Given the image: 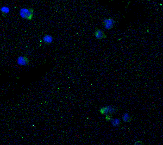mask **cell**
I'll use <instances>...</instances> for the list:
<instances>
[{
  "instance_id": "obj_1",
  "label": "cell",
  "mask_w": 163,
  "mask_h": 145,
  "mask_svg": "<svg viewBox=\"0 0 163 145\" xmlns=\"http://www.w3.org/2000/svg\"><path fill=\"white\" fill-rule=\"evenodd\" d=\"M19 14L24 19L32 20L34 16V9L33 8H23L20 10Z\"/></svg>"
},
{
  "instance_id": "obj_2",
  "label": "cell",
  "mask_w": 163,
  "mask_h": 145,
  "mask_svg": "<svg viewBox=\"0 0 163 145\" xmlns=\"http://www.w3.org/2000/svg\"><path fill=\"white\" fill-rule=\"evenodd\" d=\"M116 112V109L111 106H107V107H102L100 110V112L102 115H112L114 112Z\"/></svg>"
},
{
  "instance_id": "obj_3",
  "label": "cell",
  "mask_w": 163,
  "mask_h": 145,
  "mask_svg": "<svg viewBox=\"0 0 163 145\" xmlns=\"http://www.w3.org/2000/svg\"><path fill=\"white\" fill-rule=\"evenodd\" d=\"M115 24V21L113 19L109 18L106 19L103 21V24L104 28L107 30H110L114 27V24Z\"/></svg>"
},
{
  "instance_id": "obj_4",
  "label": "cell",
  "mask_w": 163,
  "mask_h": 145,
  "mask_svg": "<svg viewBox=\"0 0 163 145\" xmlns=\"http://www.w3.org/2000/svg\"><path fill=\"white\" fill-rule=\"evenodd\" d=\"M30 60L26 56H19L17 59L18 64L20 66H26L29 64Z\"/></svg>"
},
{
  "instance_id": "obj_5",
  "label": "cell",
  "mask_w": 163,
  "mask_h": 145,
  "mask_svg": "<svg viewBox=\"0 0 163 145\" xmlns=\"http://www.w3.org/2000/svg\"><path fill=\"white\" fill-rule=\"evenodd\" d=\"M94 36L96 39H97V40H101V39H106L107 38V36L103 30H98V29H97L95 30Z\"/></svg>"
},
{
  "instance_id": "obj_6",
  "label": "cell",
  "mask_w": 163,
  "mask_h": 145,
  "mask_svg": "<svg viewBox=\"0 0 163 145\" xmlns=\"http://www.w3.org/2000/svg\"><path fill=\"white\" fill-rule=\"evenodd\" d=\"M43 41L46 44H51L52 43L53 41V38L50 35H45L43 37Z\"/></svg>"
},
{
  "instance_id": "obj_7",
  "label": "cell",
  "mask_w": 163,
  "mask_h": 145,
  "mask_svg": "<svg viewBox=\"0 0 163 145\" xmlns=\"http://www.w3.org/2000/svg\"><path fill=\"white\" fill-rule=\"evenodd\" d=\"M111 124L113 127H119L121 124V121L119 118H111Z\"/></svg>"
},
{
  "instance_id": "obj_8",
  "label": "cell",
  "mask_w": 163,
  "mask_h": 145,
  "mask_svg": "<svg viewBox=\"0 0 163 145\" xmlns=\"http://www.w3.org/2000/svg\"><path fill=\"white\" fill-rule=\"evenodd\" d=\"M122 119L125 123L129 122L132 121V117L128 113H125L122 116Z\"/></svg>"
},
{
  "instance_id": "obj_9",
  "label": "cell",
  "mask_w": 163,
  "mask_h": 145,
  "mask_svg": "<svg viewBox=\"0 0 163 145\" xmlns=\"http://www.w3.org/2000/svg\"><path fill=\"white\" fill-rule=\"evenodd\" d=\"M1 11L3 14H8L10 11V9L8 8V7L6 6H3L0 9Z\"/></svg>"
},
{
  "instance_id": "obj_10",
  "label": "cell",
  "mask_w": 163,
  "mask_h": 145,
  "mask_svg": "<svg viewBox=\"0 0 163 145\" xmlns=\"http://www.w3.org/2000/svg\"><path fill=\"white\" fill-rule=\"evenodd\" d=\"M106 120L107 121H109L111 120L112 118V117H111V115H110V114H108V115H106Z\"/></svg>"
},
{
  "instance_id": "obj_11",
  "label": "cell",
  "mask_w": 163,
  "mask_h": 145,
  "mask_svg": "<svg viewBox=\"0 0 163 145\" xmlns=\"http://www.w3.org/2000/svg\"><path fill=\"white\" fill-rule=\"evenodd\" d=\"M134 145H144V143H143L142 142H141V141H136V142L134 143Z\"/></svg>"
}]
</instances>
